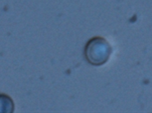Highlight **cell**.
I'll return each mask as SVG.
<instances>
[{
    "instance_id": "1",
    "label": "cell",
    "mask_w": 152,
    "mask_h": 113,
    "mask_svg": "<svg viewBox=\"0 0 152 113\" xmlns=\"http://www.w3.org/2000/svg\"><path fill=\"white\" fill-rule=\"evenodd\" d=\"M85 58L94 66H101L109 60L112 54L110 43L103 37L91 38L85 46Z\"/></svg>"
},
{
    "instance_id": "2",
    "label": "cell",
    "mask_w": 152,
    "mask_h": 113,
    "mask_svg": "<svg viewBox=\"0 0 152 113\" xmlns=\"http://www.w3.org/2000/svg\"><path fill=\"white\" fill-rule=\"evenodd\" d=\"M14 111V103L8 95L0 94V112Z\"/></svg>"
}]
</instances>
